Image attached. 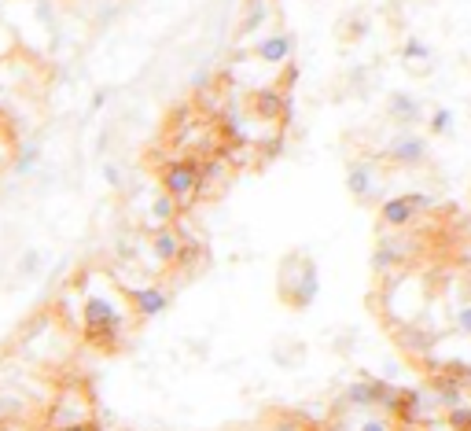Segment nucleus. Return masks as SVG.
<instances>
[{
  "instance_id": "nucleus-1",
  "label": "nucleus",
  "mask_w": 471,
  "mask_h": 431,
  "mask_svg": "<svg viewBox=\"0 0 471 431\" xmlns=\"http://www.w3.org/2000/svg\"><path fill=\"white\" fill-rule=\"evenodd\" d=\"M81 332L92 347H115V343L126 335L129 321H133V310L126 303L122 292L115 288H104V292H85V303H81Z\"/></svg>"
},
{
  "instance_id": "nucleus-2",
  "label": "nucleus",
  "mask_w": 471,
  "mask_h": 431,
  "mask_svg": "<svg viewBox=\"0 0 471 431\" xmlns=\"http://www.w3.org/2000/svg\"><path fill=\"white\" fill-rule=\"evenodd\" d=\"M41 424L45 431H59V427H81V424H97V409H92V395L81 384H63L48 405L41 409Z\"/></svg>"
},
{
  "instance_id": "nucleus-3",
  "label": "nucleus",
  "mask_w": 471,
  "mask_h": 431,
  "mask_svg": "<svg viewBox=\"0 0 471 431\" xmlns=\"http://www.w3.org/2000/svg\"><path fill=\"white\" fill-rule=\"evenodd\" d=\"M162 192L169 200H177V207H188V203H196V196L203 192V162L192 159V155H180V159H169L162 166Z\"/></svg>"
},
{
  "instance_id": "nucleus-4",
  "label": "nucleus",
  "mask_w": 471,
  "mask_h": 431,
  "mask_svg": "<svg viewBox=\"0 0 471 431\" xmlns=\"http://www.w3.org/2000/svg\"><path fill=\"white\" fill-rule=\"evenodd\" d=\"M122 295H126L133 317H140V321H151V317L166 313V306H169V292L162 284H137V288L129 284V288H122Z\"/></svg>"
},
{
  "instance_id": "nucleus-5",
  "label": "nucleus",
  "mask_w": 471,
  "mask_h": 431,
  "mask_svg": "<svg viewBox=\"0 0 471 431\" xmlns=\"http://www.w3.org/2000/svg\"><path fill=\"white\" fill-rule=\"evenodd\" d=\"M295 270H299L295 292H288L284 303L295 306V310H306V306H313V299L321 292V273H317V262H313V258H306V254H295Z\"/></svg>"
},
{
  "instance_id": "nucleus-6",
  "label": "nucleus",
  "mask_w": 471,
  "mask_h": 431,
  "mask_svg": "<svg viewBox=\"0 0 471 431\" xmlns=\"http://www.w3.org/2000/svg\"><path fill=\"white\" fill-rule=\"evenodd\" d=\"M251 118L258 122H288L292 118V104L284 89H258L251 97Z\"/></svg>"
},
{
  "instance_id": "nucleus-7",
  "label": "nucleus",
  "mask_w": 471,
  "mask_h": 431,
  "mask_svg": "<svg viewBox=\"0 0 471 431\" xmlns=\"http://www.w3.org/2000/svg\"><path fill=\"white\" fill-rule=\"evenodd\" d=\"M387 159L394 162V166H420L424 159H427V137H420V133H413V129H402L391 144H387Z\"/></svg>"
},
{
  "instance_id": "nucleus-8",
  "label": "nucleus",
  "mask_w": 471,
  "mask_h": 431,
  "mask_svg": "<svg viewBox=\"0 0 471 431\" xmlns=\"http://www.w3.org/2000/svg\"><path fill=\"white\" fill-rule=\"evenodd\" d=\"M180 251H184V240H180L177 225H162V229L151 232V254H155L159 266H177Z\"/></svg>"
},
{
  "instance_id": "nucleus-9",
  "label": "nucleus",
  "mask_w": 471,
  "mask_h": 431,
  "mask_svg": "<svg viewBox=\"0 0 471 431\" xmlns=\"http://www.w3.org/2000/svg\"><path fill=\"white\" fill-rule=\"evenodd\" d=\"M416 218H420V214H416V207L409 203V196H405V192H402V196H391V200L380 207V225H384V229H391V232L409 229Z\"/></svg>"
},
{
  "instance_id": "nucleus-10",
  "label": "nucleus",
  "mask_w": 471,
  "mask_h": 431,
  "mask_svg": "<svg viewBox=\"0 0 471 431\" xmlns=\"http://www.w3.org/2000/svg\"><path fill=\"white\" fill-rule=\"evenodd\" d=\"M295 52V37L292 34H272V37H261L254 45V59L258 63H269V67H280V63H288Z\"/></svg>"
},
{
  "instance_id": "nucleus-11",
  "label": "nucleus",
  "mask_w": 471,
  "mask_h": 431,
  "mask_svg": "<svg viewBox=\"0 0 471 431\" xmlns=\"http://www.w3.org/2000/svg\"><path fill=\"white\" fill-rule=\"evenodd\" d=\"M346 192L357 196V200H368L375 192V174H372V166L368 162H353L346 169Z\"/></svg>"
},
{
  "instance_id": "nucleus-12",
  "label": "nucleus",
  "mask_w": 471,
  "mask_h": 431,
  "mask_svg": "<svg viewBox=\"0 0 471 431\" xmlns=\"http://www.w3.org/2000/svg\"><path fill=\"white\" fill-rule=\"evenodd\" d=\"M37 162H41V144L37 140H23L15 148V155H12V174L15 178H30L37 169Z\"/></svg>"
},
{
  "instance_id": "nucleus-13",
  "label": "nucleus",
  "mask_w": 471,
  "mask_h": 431,
  "mask_svg": "<svg viewBox=\"0 0 471 431\" xmlns=\"http://www.w3.org/2000/svg\"><path fill=\"white\" fill-rule=\"evenodd\" d=\"M387 104H391L387 115H391L394 122H402V126H413V122L420 118V104H416V97H409V93H394Z\"/></svg>"
},
{
  "instance_id": "nucleus-14",
  "label": "nucleus",
  "mask_w": 471,
  "mask_h": 431,
  "mask_svg": "<svg viewBox=\"0 0 471 431\" xmlns=\"http://www.w3.org/2000/svg\"><path fill=\"white\" fill-rule=\"evenodd\" d=\"M177 214H180V207H177V200H169L166 192H159V196L148 203V218L155 221V229H162V225H177Z\"/></svg>"
},
{
  "instance_id": "nucleus-15",
  "label": "nucleus",
  "mask_w": 471,
  "mask_h": 431,
  "mask_svg": "<svg viewBox=\"0 0 471 431\" xmlns=\"http://www.w3.org/2000/svg\"><path fill=\"white\" fill-rule=\"evenodd\" d=\"M0 420H30V398L19 391L0 395Z\"/></svg>"
},
{
  "instance_id": "nucleus-16",
  "label": "nucleus",
  "mask_w": 471,
  "mask_h": 431,
  "mask_svg": "<svg viewBox=\"0 0 471 431\" xmlns=\"http://www.w3.org/2000/svg\"><path fill=\"white\" fill-rule=\"evenodd\" d=\"M350 431H394V420L387 413H375V409H361L350 420Z\"/></svg>"
},
{
  "instance_id": "nucleus-17",
  "label": "nucleus",
  "mask_w": 471,
  "mask_h": 431,
  "mask_svg": "<svg viewBox=\"0 0 471 431\" xmlns=\"http://www.w3.org/2000/svg\"><path fill=\"white\" fill-rule=\"evenodd\" d=\"M445 427L449 431H471V402L467 398L445 409Z\"/></svg>"
},
{
  "instance_id": "nucleus-18",
  "label": "nucleus",
  "mask_w": 471,
  "mask_h": 431,
  "mask_svg": "<svg viewBox=\"0 0 471 431\" xmlns=\"http://www.w3.org/2000/svg\"><path fill=\"white\" fill-rule=\"evenodd\" d=\"M431 335L427 332H420V328H402V347L405 351H416V354H424V351H431Z\"/></svg>"
},
{
  "instance_id": "nucleus-19",
  "label": "nucleus",
  "mask_w": 471,
  "mask_h": 431,
  "mask_svg": "<svg viewBox=\"0 0 471 431\" xmlns=\"http://www.w3.org/2000/svg\"><path fill=\"white\" fill-rule=\"evenodd\" d=\"M265 19H269V0H254L251 12H247V19H243V26H240V37H247L251 30H258Z\"/></svg>"
},
{
  "instance_id": "nucleus-20",
  "label": "nucleus",
  "mask_w": 471,
  "mask_h": 431,
  "mask_svg": "<svg viewBox=\"0 0 471 431\" xmlns=\"http://www.w3.org/2000/svg\"><path fill=\"white\" fill-rule=\"evenodd\" d=\"M41 266H45V254L30 247V251H23V258H19V277H37Z\"/></svg>"
},
{
  "instance_id": "nucleus-21",
  "label": "nucleus",
  "mask_w": 471,
  "mask_h": 431,
  "mask_svg": "<svg viewBox=\"0 0 471 431\" xmlns=\"http://www.w3.org/2000/svg\"><path fill=\"white\" fill-rule=\"evenodd\" d=\"M453 129V111L449 108H435V115H431V133L435 137H445Z\"/></svg>"
},
{
  "instance_id": "nucleus-22",
  "label": "nucleus",
  "mask_w": 471,
  "mask_h": 431,
  "mask_svg": "<svg viewBox=\"0 0 471 431\" xmlns=\"http://www.w3.org/2000/svg\"><path fill=\"white\" fill-rule=\"evenodd\" d=\"M402 56L413 63V59H431V48L424 45V41H416V37H409L405 41V48H402Z\"/></svg>"
},
{
  "instance_id": "nucleus-23",
  "label": "nucleus",
  "mask_w": 471,
  "mask_h": 431,
  "mask_svg": "<svg viewBox=\"0 0 471 431\" xmlns=\"http://www.w3.org/2000/svg\"><path fill=\"white\" fill-rule=\"evenodd\" d=\"M453 321H456V328H460L464 335H471V303H460L456 313H453Z\"/></svg>"
},
{
  "instance_id": "nucleus-24",
  "label": "nucleus",
  "mask_w": 471,
  "mask_h": 431,
  "mask_svg": "<svg viewBox=\"0 0 471 431\" xmlns=\"http://www.w3.org/2000/svg\"><path fill=\"white\" fill-rule=\"evenodd\" d=\"M100 174H104V181H108L111 189H122V169H118L115 162H104V166H100Z\"/></svg>"
},
{
  "instance_id": "nucleus-25",
  "label": "nucleus",
  "mask_w": 471,
  "mask_h": 431,
  "mask_svg": "<svg viewBox=\"0 0 471 431\" xmlns=\"http://www.w3.org/2000/svg\"><path fill=\"white\" fill-rule=\"evenodd\" d=\"M0 431H34L30 420H0Z\"/></svg>"
},
{
  "instance_id": "nucleus-26",
  "label": "nucleus",
  "mask_w": 471,
  "mask_h": 431,
  "mask_svg": "<svg viewBox=\"0 0 471 431\" xmlns=\"http://www.w3.org/2000/svg\"><path fill=\"white\" fill-rule=\"evenodd\" d=\"M104 104H108V89H100V93H92V108H88V111H100Z\"/></svg>"
},
{
  "instance_id": "nucleus-27",
  "label": "nucleus",
  "mask_w": 471,
  "mask_h": 431,
  "mask_svg": "<svg viewBox=\"0 0 471 431\" xmlns=\"http://www.w3.org/2000/svg\"><path fill=\"white\" fill-rule=\"evenodd\" d=\"M295 81H299V67H288V74H284V89H292Z\"/></svg>"
},
{
  "instance_id": "nucleus-28",
  "label": "nucleus",
  "mask_w": 471,
  "mask_h": 431,
  "mask_svg": "<svg viewBox=\"0 0 471 431\" xmlns=\"http://www.w3.org/2000/svg\"><path fill=\"white\" fill-rule=\"evenodd\" d=\"M59 431H97V424H81V427H59Z\"/></svg>"
}]
</instances>
